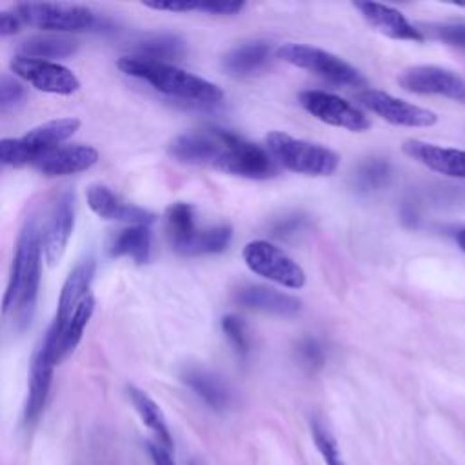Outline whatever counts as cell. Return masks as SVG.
Segmentation results:
<instances>
[{
    "mask_svg": "<svg viewBox=\"0 0 465 465\" xmlns=\"http://www.w3.org/2000/svg\"><path fill=\"white\" fill-rule=\"evenodd\" d=\"M42 276L40 229L31 218L25 222L16 240V249L9 271L7 287L2 298V311L13 312L16 322L27 323L33 314Z\"/></svg>",
    "mask_w": 465,
    "mask_h": 465,
    "instance_id": "6da1fadb",
    "label": "cell"
},
{
    "mask_svg": "<svg viewBox=\"0 0 465 465\" xmlns=\"http://www.w3.org/2000/svg\"><path fill=\"white\" fill-rule=\"evenodd\" d=\"M116 67L127 76L140 78L158 93L193 104H218L223 98L222 89L193 73H187L173 64L145 60L140 56H122Z\"/></svg>",
    "mask_w": 465,
    "mask_h": 465,
    "instance_id": "7a4b0ae2",
    "label": "cell"
},
{
    "mask_svg": "<svg viewBox=\"0 0 465 465\" xmlns=\"http://www.w3.org/2000/svg\"><path fill=\"white\" fill-rule=\"evenodd\" d=\"M24 24L54 33H85L107 31L111 22L100 18L93 9L76 4H51V2H25L13 11Z\"/></svg>",
    "mask_w": 465,
    "mask_h": 465,
    "instance_id": "3957f363",
    "label": "cell"
},
{
    "mask_svg": "<svg viewBox=\"0 0 465 465\" xmlns=\"http://www.w3.org/2000/svg\"><path fill=\"white\" fill-rule=\"evenodd\" d=\"M265 142L274 162L287 171L307 176H329L338 169V154L325 145L300 140L282 131H271Z\"/></svg>",
    "mask_w": 465,
    "mask_h": 465,
    "instance_id": "277c9868",
    "label": "cell"
},
{
    "mask_svg": "<svg viewBox=\"0 0 465 465\" xmlns=\"http://www.w3.org/2000/svg\"><path fill=\"white\" fill-rule=\"evenodd\" d=\"M220 142V153L213 169L251 180H265L276 174L272 156L260 145L222 127Z\"/></svg>",
    "mask_w": 465,
    "mask_h": 465,
    "instance_id": "5b68a950",
    "label": "cell"
},
{
    "mask_svg": "<svg viewBox=\"0 0 465 465\" xmlns=\"http://www.w3.org/2000/svg\"><path fill=\"white\" fill-rule=\"evenodd\" d=\"M274 54L283 62L296 65L300 69H307L336 85H351V87L365 85V78L358 73V69H354L351 64H347L340 56L329 51H323L320 47L289 42V44L278 45L274 49Z\"/></svg>",
    "mask_w": 465,
    "mask_h": 465,
    "instance_id": "8992f818",
    "label": "cell"
},
{
    "mask_svg": "<svg viewBox=\"0 0 465 465\" xmlns=\"http://www.w3.org/2000/svg\"><path fill=\"white\" fill-rule=\"evenodd\" d=\"M245 265L258 276L283 285L287 289H302L305 272L289 254L267 240H254L243 247Z\"/></svg>",
    "mask_w": 465,
    "mask_h": 465,
    "instance_id": "52a82bcc",
    "label": "cell"
},
{
    "mask_svg": "<svg viewBox=\"0 0 465 465\" xmlns=\"http://www.w3.org/2000/svg\"><path fill=\"white\" fill-rule=\"evenodd\" d=\"M13 76L31 84L35 89L51 94H73L80 89L78 76L65 65L49 60H36L16 54L9 62Z\"/></svg>",
    "mask_w": 465,
    "mask_h": 465,
    "instance_id": "ba28073f",
    "label": "cell"
},
{
    "mask_svg": "<svg viewBox=\"0 0 465 465\" xmlns=\"http://www.w3.org/2000/svg\"><path fill=\"white\" fill-rule=\"evenodd\" d=\"M298 100H300V105L311 116H314L323 124L341 127L352 133H363L371 127V120L361 109H358L351 102L332 93L309 89V91H302Z\"/></svg>",
    "mask_w": 465,
    "mask_h": 465,
    "instance_id": "9c48e42d",
    "label": "cell"
},
{
    "mask_svg": "<svg viewBox=\"0 0 465 465\" xmlns=\"http://www.w3.org/2000/svg\"><path fill=\"white\" fill-rule=\"evenodd\" d=\"M400 87L416 94H436L465 105V78L438 65H412L398 76Z\"/></svg>",
    "mask_w": 465,
    "mask_h": 465,
    "instance_id": "30bf717a",
    "label": "cell"
},
{
    "mask_svg": "<svg viewBox=\"0 0 465 465\" xmlns=\"http://www.w3.org/2000/svg\"><path fill=\"white\" fill-rule=\"evenodd\" d=\"M358 102L385 122L400 127H430L438 122V114L430 109L400 100L378 89L358 93Z\"/></svg>",
    "mask_w": 465,
    "mask_h": 465,
    "instance_id": "8fae6325",
    "label": "cell"
},
{
    "mask_svg": "<svg viewBox=\"0 0 465 465\" xmlns=\"http://www.w3.org/2000/svg\"><path fill=\"white\" fill-rule=\"evenodd\" d=\"M74 227V196L71 191H64L53 203L49 216L40 229L42 258L47 265H56L69 243Z\"/></svg>",
    "mask_w": 465,
    "mask_h": 465,
    "instance_id": "7c38bea8",
    "label": "cell"
},
{
    "mask_svg": "<svg viewBox=\"0 0 465 465\" xmlns=\"http://www.w3.org/2000/svg\"><path fill=\"white\" fill-rule=\"evenodd\" d=\"M93 312H94V298L89 294L80 302V305L73 311V314L65 322L58 323L53 320L40 345L45 349V352L51 356V360L56 365L67 360L73 354V351L78 347L84 329L87 327Z\"/></svg>",
    "mask_w": 465,
    "mask_h": 465,
    "instance_id": "4fadbf2b",
    "label": "cell"
},
{
    "mask_svg": "<svg viewBox=\"0 0 465 465\" xmlns=\"http://www.w3.org/2000/svg\"><path fill=\"white\" fill-rule=\"evenodd\" d=\"M220 151V127L187 131L174 136L167 153L180 163L213 167Z\"/></svg>",
    "mask_w": 465,
    "mask_h": 465,
    "instance_id": "5bb4252c",
    "label": "cell"
},
{
    "mask_svg": "<svg viewBox=\"0 0 465 465\" xmlns=\"http://www.w3.org/2000/svg\"><path fill=\"white\" fill-rule=\"evenodd\" d=\"M89 209L100 216L102 220H113V222H124L129 225H149L154 222V213L122 202L107 185L93 183L87 187L85 193Z\"/></svg>",
    "mask_w": 465,
    "mask_h": 465,
    "instance_id": "9a60e30c",
    "label": "cell"
},
{
    "mask_svg": "<svg viewBox=\"0 0 465 465\" xmlns=\"http://www.w3.org/2000/svg\"><path fill=\"white\" fill-rule=\"evenodd\" d=\"M98 162V151L91 145H58L42 153L31 167L44 176H69L91 169Z\"/></svg>",
    "mask_w": 465,
    "mask_h": 465,
    "instance_id": "2e32d148",
    "label": "cell"
},
{
    "mask_svg": "<svg viewBox=\"0 0 465 465\" xmlns=\"http://www.w3.org/2000/svg\"><path fill=\"white\" fill-rule=\"evenodd\" d=\"M401 149L407 156L429 167L430 171H436L450 178L465 180V151L461 149L441 147L416 138L405 140Z\"/></svg>",
    "mask_w": 465,
    "mask_h": 465,
    "instance_id": "e0dca14e",
    "label": "cell"
},
{
    "mask_svg": "<svg viewBox=\"0 0 465 465\" xmlns=\"http://www.w3.org/2000/svg\"><path fill=\"white\" fill-rule=\"evenodd\" d=\"M354 7L361 13V16L380 33L387 35L394 40H411V42H421L423 35L418 27H414L403 13L398 9L378 4V2H354Z\"/></svg>",
    "mask_w": 465,
    "mask_h": 465,
    "instance_id": "ac0fdd59",
    "label": "cell"
},
{
    "mask_svg": "<svg viewBox=\"0 0 465 465\" xmlns=\"http://www.w3.org/2000/svg\"><path fill=\"white\" fill-rule=\"evenodd\" d=\"M234 298L247 309L274 316H294L302 309V302L296 296L267 285H245L236 291Z\"/></svg>",
    "mask_w": 465,
    "mask_h": 465,
    "instance_id": "d6986e66",
    "label": "cell"
},
{
    "mask_svg": "<svg viewBox=\"0 0 465 465\" xmlns=\"http://www.w3.org/2000/svg\"><path fill=\"white\" fill-rule=\"evenodd\" d=\"M54 365L56 363L51 360V356L40 345L33 356L31 371H29V392H27V401H25V421L27 423H35L45 407L51 381H53Z\"/></svg>",
    "mask_w": 465,
    "mask_h": 465,
    "instance_id": "ffe728a7",
    "label": "cell"
},
{
    "mask_svg": "<svg viewBox=\"0 0 465 465\" xmlns=\"http://www.w3.org/2000/svg\"><path fill=\"white\" fill-rule=\"evenodd\" d=\"M94 269H96V263H94V258L91 256L73 267V271L69 272V276L62 285L54 322L58 323L65 322L73 314V311L80 305V302L85 296H89V289L94 278Z\"/></svg>",
    "mask_w": 465,
    "mask_h": 465,
    "instance_id": "44dd1931",
    "label": "cell"
},
{
    "mask_svg": "<svg viewBox=\"0 0 465 465\" xmlns=\"http://www.w3.org/2000/svg\"><path fill=\"white\" fill-rule=\"evenodd\" d=\"M271 54H272V47L269 42L265 40L247 42L231 49L223 56V69L234 78L251 76L262 71L269 64Z\"/></svg>",
    "mask_w": 465,
    "mask_h": 465,
    "instance_id": "7402d4cb",
    "label": "cell"
},
{
    "mask_svg": "<svg viewBox=\"0 0 465 465\" xmlns=\"http://www.w3.org/2000/svg\"><path fill=\"white\" fill-rule=\"evenodd\" d=\"M182 380L211 409L225 411L229 407L231 391L227 383L214 372L193 367L182 372Z\"/></svg>",
    "mask_w": 465,
    "mask_h": 465,
    "instance_id": "603a6c76",
    "label": "cell"
},
{
    "mask_svg": "<svg viewBox=\"0 0 465 465\" xmlns=\"http://www.w3.org/2000/svg\"><path fill=\"white\" fill-rule=\"evenodd\" d=\"M80 127V120L67 116V118H56V120H49L45 124H40L33 129H29L24 134V140L33 147L35 151V160L49 151L54 149L58 145H62L64 142H67ZM33 165V163H31Z\"/></svg>",
    "mask_w": 465,
    "mask_h": 465,
    "instance_id": "cb8c5ba5",
    "label": "cell"
},
{
    "mask_svg": "<svg viewBox=\"0 0 465 465\" xmlns=\"http://www.w3.org/2000/svg\"><path fill=\"white\" fill-rule=\"evenodd\" d=\"M185 53L187 45L182 36L173 33H149L136 42L133 56L169 64L173 60H182Z\"/></svg>",
    "mask_w": 465,
    "mask_h": 465,
    "instance_id": "d4e9b609",
    "label": "cell"
},
{
    "mask_svg": "<svg viewBox=\"0 0 465 465\" xmlns=\"http://www.w3.org/2000/svg\"><path fill=\"white\" fill-rule=\"evenodd\" d=\"M113 258L127 256L134 263H145L151 256V231L149 225H129L122 229L109 245Z\"/></svg>",
    "mask_w": 465,
    "mask_h": 465,
    "instance_id": "484cf974",
    "label": "cell"
},
{
    "mask_svg": "<svg viewBox=\"0 0 465 465\" xmlns=\"http://www.w3.org/2000/svg\"><path fill=\"white\" fill-rule=\"evenodd\" d=\"M127 394H129V400L131 403L134 405L136 412L140 414L142 421L154 432L156 436V443L162 445L163 449L171 450L173 449V438H171V432H169V427L165 423V418H163V412L162 409L156 405V401L145 394L142 389L134 387V385H129L127 387Z\"/></svg>",
    "mask_w": 465,
    "mask_h": 465,
    "instance_id": "4316f807",
    "label": "cell"
},
{
    "mask_svg": "<svg viewBox=\"0 0 465 465\" xmlns=\"http://www.w3.org/2000/svg\"><path fill=\"white\" fill-rule=\"evenodd\" d=\"M18 51H20V56L54 62L56 58L71 56L76 51V42L65 36L35 35L20 42Z\"/></svg>",
    "mask_w": 465,
    "mask_h": 465,
    "instance_id": "83f0119b",
    "label": "cell"
},
{
    "mask_svg": "<svg viewBox=\"0 0 465 465\" xmlns=\"http://www.w3.org/2000/svg\"><path fill=\"white\" fill-rule=\"evenodd\" d=\"M232 240V229L227 223L214 225L209 229H196V232L183 243L176 252L183 256H202L223 252Z\"/></svg>",
    "mask_w": 465,
    "mask_h": 465,
    "instance_id": "f1b7e54d",
    "label": "cell"
},
{
    "mask_svg": "<svg viewBox=\"0 0 465 465\" xmlns=\"http://www.w3.org/2000/svg\"><path fill=\"white\" fill-rule=\"evenodd\" d=\"M194 207L185 202H176L167 209V236L174 251H178L196 232Z\"/></svg>",
    "mask_w": 465,
    "mask_h": 465,
    "instance_id": "f546056e",
    "label": "cell"
},
{
    "mask_svg": "<svg viewBox=\"0 0 465 465\" xmlns=\"http://www.w3.org/2000/svg\"><path fill=\"white\" fill-rule=\"evenodd\" d=\"M389 178H391L389 162L383 158H369L356 169L352 182L360 193H371V191L381 189L389 182Z\"/></svg>",
    "mask_w": 465,
    "mask_h": 465,
    "instance_id": "4dcf8cb0",
    "label": "cell"
},
{
    "mask_svg": "<svg viewBox=\"0 0 465 465\" xmlns=\"http://www.w3.org/2000/svg\"><path fill=\"white\" fill-rule=\"evenodd\" d=\"M33 160H35V151L24 140V136L0 140V163L22 167V165H31Z\"/></svg>",
    "mask_w": 465,
    "mask_h": 465,
    "instance_id": "1f68e13d",
    "label": "cell"
},
{
    "mask_svg": "<svg viewBox=\"0 0 465 465\" xmlns=\"http://www.w3.org/2000/svg\"><path fill=\"white\" fill-rule=\"evenodd\" d=\"M27 98V89L13 74H0V114L16 111L24 105Z\"/></svg>",
    "mask_w": 465,
    "mask_h": 465,
    "instance_id": "d6a6232c",
    "label": "cell"
},
{
    "mask_svg": "<svg viewBox=\"0 0 465 465\" xmlns=\"http://www.w3.org/2000/svg\"><path fill=\"white\" fill-rule=\"evenodd\" d=\"M222 331L234 347L238 356H245L249 352V336H247V327L242 318L236 314H225L222 318Z\"/></svg>",
    "mask_w": 465,
    "mask_h": 465,
    "instance_id": "836d02e7",
    "label": "cell"
},
{
    "mask_svg": "<svg viewBox=\"0 0 465 465\" xmlns=\"http://www.w3.org/2000/svg\"><path fill=\"white\" fill-rule=\"evenodd\" d=\"M311 430H312V438H314L316 449L323 456L325 463L327 465H343V461L340 458V452H338L336 440L332 438V434L316 420L311 423Z\"/></svg>",
    "mask_w": 465,
    "mask_h": 465,
    "instance_id": "e575fe53",
    "label": "cell"
},
{
    "mask_svg": "<svg viewBox=\"0 0 465 465\" xmlns=\"http://www.w3.org/2000/svg\"><path fill=\"white\" fill-rule=\"evenodd\" d=\"M296 356L300 365L311 372L322 369L325 363V351L314 338H303L296 347Z\"/></svg>",
    "mask_w": 465,
    "mask_h": 465,
    "instance_id": "d590c367",
    "label": "cell"
},
{
    "mask_svg": "<svg viewBox=\"0 0 465 465\" xmlns=\"http://www.w3.org/2000/svg\"><path fill=\"white\" fill-rule=\"evenodd\" d=\"M245 7L243 2H223V0H194V11L205 15H238Z\"/></svg>",
    "mask_w": 465,
    "mask_h": 465,
    "instance_id": "8d00e7d4",
    "label": "cell"
},
{
    "mask_svg": "<svg viewBox=\"0 0 465 465\" xmlns=\"http://www.w3.org/2000/svg\"><path fill=\"white\" fill-rule=\"evenodd\" d=\"M434 36L445 44L465 49V24H443L434 27Z\"/></svg>",
    "mask_w": 465,
    "mask_h": 465,
    "instance_id": "74e56055",
    "label": "cell"
},
{
    "mask_svg": "<svg viewBox=\"0 0 465 465\" xmlns=\"http://www.w3.org/2000/svg\"><path fill=\"white\" fill-rule=\"evenodd\" d=\"M303 223H305V218L300 216V214L285 216L283 220H280V222H276V223L272 225V234H274V236H280V238H287V236H291V234H296V232L302 229Z\"/></svg>",
    "mask_w": 465,
    "mask_h": 465,
    "instance_id": "f35d334b",
    "label": "cell"
},
{
    "mask_svg": "<svg viewBox=\"0 0 465 465\" xmlns=\"http://www.w3.org/2000/svg\"><path fill=\"white\" fill-rule=\"evenodd\" d=\"M22 22L16 18L11 11H0V36H11L16 35Z\"/></svg>",
    "mask_w": 465,
    "mask_h": 465,
    "instance_id": "ab89813d",
    "label": "cell"
},
{
    "mask_svg": "<svg viewBox=\"0 0 465 465\" xmlns=\"http://www.w3.org/2000/svg\"><path fill=\"white\" fill-rule=\"evenodd\" d=\"M149 454L154 465H174L173 458H171V450L163 449L158 443H149Z\"/></svg>",
    "mask_w": 465,
    "mask_h": 465,
    "instance_id": "60d3db41",
    "label": "cell"
},
{
    "mask_svg": "<svg viewBox=\"0 0 465 465\" xmlns=\"http://www.w3.org/2000/svg\"><path fill=\"white\" fill-rule=\"evenodd\" d=\"M456 242H458L460 249L465 252V227H461V229L456 232Z\"/></svg>",
    "mask_w": 465,
    "mask_h": 465,
    "instance_id": "b9f144b4",
    "label": "cell"
},
{
    "mask_svg": "<svg viewBox=\"0 0 465 465\" xmlns=\"http://www.w3.org/2000/svg\"><path fill=\"white\" fill-rule=\"evenodd\" d=\"M460 7H463V9H465V4H461V5H460Z\"/></svg>",
    "mask_w": 465,
    "mask_h": 465,
    "instance_id": "7bdbcfd3",
    "label": "cell"
}]
</instances>
